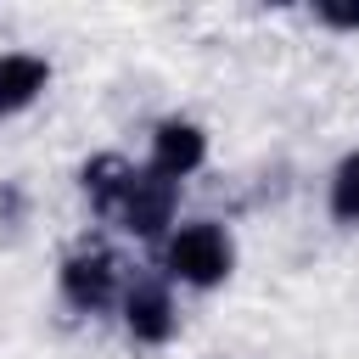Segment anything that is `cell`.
Wrapping results in <instances>:
<instances>
[{"instance_id": "cell-1", "label": "cell", "mask_w": 359, "mask_h": 359, "mask_svg": "<svg viewBox=\"0 0 359 359\" xmlns=\"http://www.w3.org/2000/svg\"><path fill=\"white\" fill-rule=\"evenodd\" d=\"M168 269L191 286H213L230 275V241L219 224H185L174 241H168Z\"/></svg>"}, {"instance_id": "cell-2", "label": "cell", "mask_w": 359, "mask_h": 359, "mask_svg": "<svg viewBox=\"0 0 359 359\" xmlns=\"http://www.w3.org/2000/svg\"><path fill=\"white\" fill-rule=\"evenodd\" d=\"M168 213H174V180H163V174H135L129 180V191H123V202H118V219L135 230V236H157L163 224H168Z\"/></svg>"}, {"instance_id": "cell-3", "label": "cell", "mask_w": 359, "mask_h": 359, "mask_svg": "<svg viewBox=\"0 0 359 359\" xmlns=\"http://www.w3.org/2000/svg\"><path fill=\"white\" fill-rule=\"evenodd\" d=\"M62 292H67V303H79V309H107L112 292H118V264H112V252H79V258H67V264H62Z\"/></svg>"}, {"instance_id": "cell-4", "label": "cell", "mask_w": 359, "mask_h": 359, "mask_svg": "<svg viewBox=\"0 0 359 359\" xmlns=\"http://www.w3.org/2000/svg\"><path fill=\"white\" fill-rule=\"evenodd\" d=\"M202 151H208V140H202L196 123H163L157 140H151V174H163V180H185V174L202 163Z\"/></svg>"}, {"instance_id": "cell-5", "label": "cell", "mask_w": 359, "mask_h": 359, "mask_svg": "<svg viewBox=\"0 0 359 359\" xmlns=\"http://www.w3.org/2000/svg\"><path fill=\"white\" fill-rule=\"evenodd\" d=\"M123 320H129V337L135 342H163L174 331V309H168V292L157 280H135V292L123 297Z\"/></svg>"}, {"instance_id": "cell-6", "label": "cell", "mask_w": 359, "mask_h": 359, "mask_svg": "<svg viewBox=\"0 0 359 359\" xmlns=\"http://www.w3.org/2000/svg\"><path fill=\"white\" fill-rule=\"evenodd\" d=\"M45 79H50V67H45L39 56H22V50L0 56V118H6V112H22V107L45 90Z\"/></svg>"}, {"instance_id": "cell-7", "label": "cell", "mask_w": 359, "mask_h": 359, "mask_svg": "<svg viewBox=\"0 0 359 359\" xmlns=\"http://www.w3.org/2000/svg\"><path fill=\"white\" fill-rule=\"evenodd\" d=\"M129 180H135V168H129L123 157H95V163H84V191H90V202H95L101 213H118Z\"/></svg>"}, {"instance_id": "cell-8", "label": "cell", "mask_w": 359, "mask_h": 359, "mask_svg": "<svg viewBox=\"0 0 359 359\" xmlns=\"http://www.w3.org/2000/svg\"><path fill=\"white\" fill-rule=\"evenodd\" d=\"M331 213H337L342 224H359V151L342 157V168H337V180H331Z\"/></svg>"}, {"instance_id": "cell-9", "label": "cell", "mask_w": 359, "mask_h": 359, "mask_svg": "<svg viewBox=\"0 0 359 359\" xmlns=\"http://www.w3.org/2000/svg\"><path fill=\"white\" fill-rule=\"evenodd\" d=\"M320 17L337 28H359V6H320Z\"/></svg>"}]
</instances>
